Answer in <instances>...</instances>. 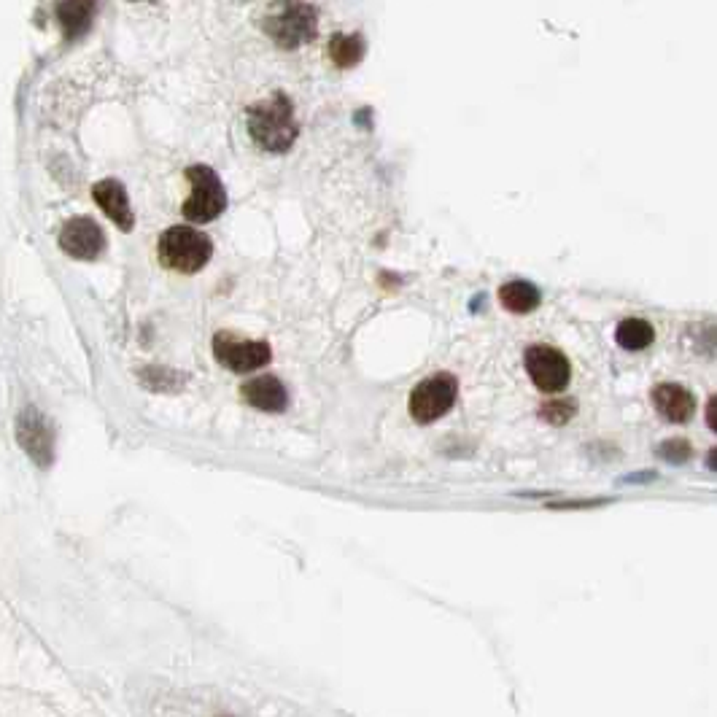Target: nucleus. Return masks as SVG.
Instances as JSON below:
<instances>
[{"instance_id": "nucleus-10", "label": "nucleus", "mask_w": 717, "mask_h": 717, "mask_svg": "<svg viewBox=\"0 0 717 717\" xmlns=\"http://www.w3.org/2000/svg\"><path fill=\"white\" fill-rule=\"evenodd\" d=\"M653 405L666 421L685 424V421H691L693 410H696V399L680 383H658L653 389Z\"/></svg>"}, {"instance_id": "nucleus-8", "label": "nucleus", "mask_w": 717, "mask_h": 717, "mask_svg": "<svg viewBox=\"0 0 717 717\" xmlns=\"http://www.w3.org/2000/svg\"><path fill=\"white\" fill-rule=\"evenodd\" d=\"M17 443L30 456V461L46 470L54 461V432L44 413L36 408H25L17 418Z\"/></svg>"}, {"instance_id": "nucleus-13", "label": "nucleus", "mask_w": 717, "mask_h": 717, "mask_svg": "<svg viewBox=\"0 0 717 717\" xmlns=\"http://www.w3.org/2000/svg\"><path fill=\"white\" fill-rule=\"evenodd\" d=\"M95 11H98V0H60L57 3V19H60L65 36H84L92 25V19H95Z\"/></svg>"}, {"instance_id": "nucleus-19", "label": "nucleus", "mask_w": 717, "mask_h": 717, "mask_svg": "<svg viewBox=\"0 0 717 717\" xmlns=\"http://www.w3.org/2000/svg\"><path fill=\"white\" fill-rule=\"evenodd\" d=\"M604 505V499H591V502H558V505H550L553 510H585V507H596Z\"/></svg>"}, {"instance_id": "nucleus-15", "label": "nucleus", "mask_w": 717, "mask_h": 717, "mask_svg": "<svg viewBox=\"0 0 717 717\" xmlns=\"http://www.w3.org/2000/svg\"><path fill=\"white\" fill-rule=\"evenodd\" d=\"M364 38L359 33H337L329 41V57L337 68H354L362 60Z\"/></svg>"}, {"instance_id": "nucleus-9", "label": "nucleus", "mask_w": 717, "mask_h": 717, "mask_svg": "<svg viewBox=\"0 0 717 717\" xmlns=\"http://www.w3.org/2000/svg\"><path fill=\"white\" fill-rule=\"evenodd\" d=\"M60 246L73 259H95L103 254L106 238H103V230L92 219L76 216L71 222L62 224Z\"/></svg>"}, {"instance_id": "nucleus-16", "label": "nucleus", "mask_w": 717, "mask_h": 717, "mask_svg": "<svg viewBox=\"0 0 717 717\" xmlns=\"http://www.w3.org/2000/svg\"><path fill=\"white\" fill-rule=\"evenodd\" d=\"M615 340L626 351H642V348H647L656 340V332H653V327L645 319H626L620 321L618 329H615Z\"/></svg>"}, {"instance_id": "nucleus-18", "label": "nucleus", "mask_w": 717, "mask_h": 717, "mask_svg": "<svg viewBox=\"0 0 717 717\" xmlns=\"http://www.w3.org/2000/svg\"><path fill=\"white\" fill-rule=\"evenodd\" d=\"M575 402L572 399H553V402H545L540 410V416L548 421V424H567V421H572V416H575Z\"/></svg>"}, {"instance_id": "nucleus-4", "label": "nucleus", "mask_w": 717, "mask_h": 717, "mask_svg": "<svg viewBox=\"0 0 717 717\" xmlns=\"http://www.w3.org/2000/svg\"><path fill=\"white\" fill-rule=\"evenodd\" d=\"M186 178L192 181V195L184 203L186 219L195 224H208L216 216H222V211L227 208V192H224L222 178L205 165L186 170Z\"/></svg>"}, {"instance_id": "nucleus-11", "label": "nucleus", "mask_w": 717, "mask_h": 717, "mask_svg": "<svg viewBox=\"0 0 717 717\" xmlns=\"http://www.w3.org/2000/svg\"><path fill=\"white\" fill-rule=\"evenodd\" d=\"M243 399L251 408L265 410V413H284L289 405L286 386L273 375H259L254 381L243 383Z\"/></svg>"}, {"instance_id": "nucleus-7", "label": "nucleus", "mask_w": 717, "mask_h": 717, "mask_svg": "<svg viewBox=\"0 0 717 717\" xmlns=\"http://www.w3.org/2000/svg\"><path fill=\"white\" fill-rule=\"evenodd\" d=\"M526 372L534 381V386L545 394H558L567 389L569 383V359L558 348L550 346H532L526 351Z\"/></svg>"}, {"instance_id": "nucleus-6", "label": "nucleus", "mask_w": 717, "mask_h": 717, "mask_svg": "<svg viewBox=\"0 0 717 717\" xmlns=\"http://www.w3.org/2000/svg\"><path fill=\"white\" fill-rule=\"evenodd\" d=\"M213 354L232 372H254L273 359V351L265 340H248L232 332H219L213 337Z\"/></svg>"}, {"instance_id": "nucleus-20", "label": "nucleus", "mask_w": 717, "mask_h": 717, "mask_svg": "<svg viewBox=\"0 0 717 717\" xmlns=\"http://www.w3.org/2000/svg\"><path fill=\"white\" fill-rule=\"evenodd\" d=\"M707 424L717 432V394L707 402Z\"/></svg>"}, {"instance_id": "nucleus-17", "label": "nucleus", "mask_w": 717, "mask_h": 717, "mask_svg": "<svg viewBox=\"0 0 717 717\" xmlns=\"http://www.w3.org/2000/svg\"><path fill=\"white\" fill-rule=\"evenodd\" d=\"M658 459L669 461V464H685V461L693 456V448L688 440H682V437H672V440H666L656 448Z\"/></svg>"}, {"instance_id": "nucleus-12", "label": "nucleus", "mask_w": 717, "mask_h": 717, "mask_svg": "<svg viewBox=\"0 0 717 717\" xmlns=\"http://www.w3.org/2000/svg\"><path fill=\"white\" fill-rule=\"evenodd\" d=\"M95 203L106 211V216L111 222L119 227V230H133V208H130V200H127V192L124 186L114 178H106V181H98L95 189Z\"/></svg>"}, {"instance_id": "nucleus-5", "label": "nucleus", "mask_w": 717, "mask_h": 717, "mask_svg": "<svg viewBox=\"0 0 717 717\" xmlns=\"http://www.w3.org/2000/svg\"><path fill=\"white\" fill-rule=\"evenodd\" d=\"M456 394H459V383L453 375H448V372L432 375V378L418 383L410 394V416L416 418L418 424L437 421L453 408Z\"/></svg>"}, {"instance_id": "nucleus-21", "label": "nucleus", "mask_w": 717, "mask_h": 717, "mask_svg": "<svg viewBox=\"0 0 717 717\" xmlns=\"http://www.w3.org/2000/svg\"><path fill=\"white\" fill-rule=\"evenodd\" d=\"M707 467L717 472V448H712V451L707 453Z\"/></svg>"}, {"instance_id": "nucleus-3", "label": "nucleus", "mask_w": 717, "mask_h": 717, "mask_svg": "<svg viewBox=\"0 0 717 717\" xmlns=\"http://www.w3.org/2000/svg\"><path fill=\"white\" fill-rule=\"evenodd\" d=\"M160 262L176 273H197L211 259V240L200 230L192 227H170L160 238Z\"/></svg>"}, {"instance_id": "nucleus-2", "label": "nucleus", "mask_w": 717, "mask_h": 717, "mask_svg": "<svg viewBox=\"0 0 717 717\" xmlns=\"http://www.w3.org/2000/svg\"><path fill=\"white\" fill-rule=\"evenodd\" d=\"M267 38L281 49H300L316 38L319 17L308 0H273L262 17Z\"/></svg>"}, {"instance_id": "nucleus-14", "label": "nucleus", "mask_w": 717, "mask_h": 717, "mask_svg": "<svg viewBox=\"0 0 717 717\" xmlns=\"http://www.w3.org/2000/svg\"><path fill=\"white\" fill-rule=\"evenodd\" d=\"M499 302L510 313H532L540 305V289L529 281H507L499 289Z\"/></svg>"}, {"instance_id": "nucleus-1", "label": "nucleus", "mask_w": 717, "mask_h": 717, "mask_svg": "<svg viewBox=\"0 0 717 717\" xmlns=\"http://www.w3.org/2000/svg\"><path fill=\"white\" fill-rule=\"evenodd\" d=\"M246 124L251 141L270 154L289 151L300 135V124L294 119V103L284 92H273L270 98L259 100L248 108Z\"/></svg>"}]
</instances>
